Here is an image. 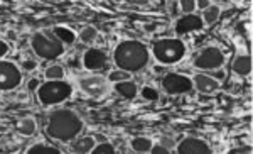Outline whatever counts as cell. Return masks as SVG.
I'll list each match as a JSON object with an SVG mask.
<instances>
[{"mask_svg":"<svg viewBox=\"0 0 253 154\" xmlns=\"http://www.w3.org/2000/svg\"><path fill=\"white\" fill-rule=\"evenodd\" d=\"M140 93H142V97H144L145 100H150V102H154V100L159 98V91H157L156 88H152V87H144Z\"/></svg>","mask_w":253,"mask_h":154,"instance_id":"4316f807","label":"cell"},{"mask_svg":"<svg viewBox=\"0 0 253 154\" xmlns=\"http://www.w3.org/2000/svg\"><path fill=\"white\" fill-rule=\"evenodd\" d=\"M53 34L63 46H66V44L69 46V44L76 41V32L69 27H64V25H56V27L53 29Z\"/></svg>","mask_w":253,"mask_h":154,"instance_id":"e0dca14e","label":"cell"},{"mask_svg":"<svg viewBox=\"0 0 253 154\" xmlns=\"http://www.w3.org/2000/svg\"><path fill=\"white\" fill-rule=\"evenodd\" d=\"M203 19L201 16H196V14H188V16H182L181 19H177L175 22V32L177 34H188V32H194L203 29Z\"/></svg>","mask_w":253,"mask_h":154,"instance_id":"7c38bea8","label":"cell"},{"mask_svg":"<svg viewBox=\"0 0 253 154\" xmlns=\"http://www.w3.org/2000/svg\"><path fill=\"white\" fill-rule=\"evenodd\" d=\"M177 154H213L211 146L199 137H186L177 144Z\"/></svg>","mask_w":253,"mask_h":154,"instance_id":"8fae6325","label":"cell"},{"mask_svg":"<svg viewBox=\"0 0 253 154\" xmlns=\"http://www.w3.org/2000/svg\"><path fill=\"white\" fill-rule=\"evenodd\" d=\"M97 36H98V31L95 27H91V25H86V27H83L81 32H79V39H81L83 43H86V44L93 43L95 39H97Z\"/></svg>","mask_w":253,"mask_h":154,"instance_id":"603a6c76","label":"cell"},{"mask_svg":"<svg viewBox=\"0 0 253 154\" xmlns=\"http://www.w3.org/2000/svg\"><path fill=\"white\" fill-rule=\"evenodd\" d=\"M39 87H41V82H39L38 78H32L31 82L27 83V90H29V91H34V90L38 91Z\"/></svg>","mask_w":253,"mask_h":154,"instance_id":"f546056e","label":"cell"},{"mask_svg":"<svg viewBox=\"0 0 253 154\" xmlns=\"http://www.w3.org/2000/svg\"><path fill=\"white\" fill-rule=\"evenodd\" d=\"M245 154H250V153H245Z\"/></svg>","mask_w":253,"mask_h":154,"instance_id":"e575fe53","label":"cell"},{"mask_svg":"<svg viewBox=\"0 0 253 154\" xmlns=\"http://www.w3.org/2000/svg\"><path fill=\"white\" fill-rule=\"evenodd\" d=\"M38 131V122H36L32 117H27V119H22L19 124H17V132L22 135H32Z\"/></svg>","mask_w":253,"mask_h":154,"instance_id":"ffe728a7","label":"cell"},{"mask_svg":"<svg viewBox=\"0 0 253 154\" xmlns=\"http://www.w3.org/2000/svg\"><path fill=\"white\" fill-rule=\"evenodd\" d=\"M162 88L169 95H184L193 90V80L181 73H167L162 78Z\"/></svg>","mask_w":253,"mask_h":154,"instance_id":"ba28073f","label":"cell"},{"mask_svg":"<svg viewBox=\"0 0 253 154\" xmlns=\"http://www.w3.org/2000/svg\"><path fill=\"white\" fill-rule=\"evenodd\" d=\"M73 95V87L66 80L44 82L38 88V98L44 105H59Z\"/></svg>","mask_w":253,"mask_h":154,"instance_id":"277c9868","label":"cell"},{"mask_svg":"<svg viewBox=\"0 0 253 154\" xmlns=\"http://www.w3.org/2000/svg\"><path fill=\"white\" fill-rule=\"evenodd\" d=\"M7 53H9V44L0 39V60H2V58L5 56Z\"/></svg>","mask_w":253,"mask_h":154,"instance_id":"1f68e13d","label":"cell"},{"mask_svg":"<svg viewBox=\"0 0 253 154\" xmlns=\"http://www.w3.org/2000/svg\"><path fill=\"white\" fill-rule=\"evenodd\" d=\"M232 69L240 76H248L252 73V58L248 54H240L233 60Z\"/></svg>","mask_w":253,"mask_h":154,"instance_id":"5bb4252c","label":"cell"},{"mask_svg":"<svg viewBox=\"0 0 253 154\" xmlns=\"http://www.w3.org/2000/svg\"><path fill=\"white\" fill-rule=\"evenodd\" d=\"M152 146H154L152 139L144 137V135H140V137H134L130 141V148L134 149L135 153H149L150 149H152Z\"/></svg>","mask_w":253,"mask_h":154,"instance_id":"ac0fdd59","label":"cell"},{"mask_svg":"<svg viewBox=\"0 0 253 154\" xmlns=\"http://www.w3.org/2000/svg\"><path fill=\"white\" fill-rule=\"evenodd\" d=\"M194 68L203 69V71H214V69L221 68L225 65V54L219 47L216 46H208L194 58L193 61Z\"/></svg>","mask_w":253,"mask_h":154,"instance_id":"8992f818","label":"cell"},{"mask_svg":"<svg viewBox=\"0 0 253 154\" xmlns=\"http://www.w3.org/2000/svg\"><path fill=\"white\" fill-rule=\"evenodd\" d=\"M162 146H164V148H171V146H174V142H172L171 141V139H164V141H162Z\"/></svg>","mask_w":253,"mask_h":154,"instance_id":"836d02e7","label":"cell"},{"mask_svg":"<svg viewBox=\"0 0 253 154\" xmlns=\"http://www.w3.org/2000/svg\"><path fill=\"white\" fill-rule=\"evenodd\" d=\"M152 54L160 65H175L186 56V44L177 38H164L154 43Z\"/></svg>","mask_w":253,"mask_h":154,"instance_id":"3957f363","label":"cell"},{"mask_svg":"<svg viewBox=\"0 0 253 154\" xmlns=\"http://www.w3.org/2000/svg\"><path fill=\"white\" fill-rule=\"evenodd\" d=\"M206 75H210L213 80H216V82H223V80L226 78V71L223 68H218V69H214V71H211V73H206Z\"/></svg>","mask_w":253,"mask_h":154,"instance_id":"83f0119b","label":"cell"},{"mask_svg":"<svg viewBox=\"0 0 253 154\" xmlns=\"http://www.w3.org/2000/svg\"><path fill=\"white\" fill-rule=\"evenodd\" d=\"M211 0H199V2H196V7H199V9H203V10H206L208 7L211 5Z\"/></svg>","mask_w":253,"mask_h":154,"instance_id":"d6a6232c","label":"cell"},{"mask_svg":"<svg viewBox=\"0 0 253 154\" xmlns=\"http://www.w3.org/2000/svg\"><path fill=\"white\" fill-rule=\"evenodd\" d=\"M149 154H171V149L164 148L162 144H154L152 149L149 151Z\"/></svg>","mask_w":253,"mask_h":154,"instance_id":"f1b7e54d","label":"cell"},{"mask_svg":"<svg viewBox=\"0 0 253 154\" xmlns=\"http://www.w3.org/2000/svg\"><path fill=\"white\" fill-rule=\"evenodd\" d=\"M64 68L61 65H51L46 69L44 76H46V82H58V80H64Z\"/></svg>","mask_w":253,"mask_h":154,"instance_id":"44dd1931","label":"cell"},{"mask_svg":"<svg viewBox=\"0 0 253 154\" xmlns=\"http://www.w3.org/2000/svg\"><path fill=\"white\" fill-rule=\"evenodd\" d=\"M179 5H181V10L184 16L194 14V10H196V0H181Z\"/></svg>","mask_w":253,"mask_h":154,"instance_id":"484cf974","label":"cell"},{"mask_svg":"<svg viewBox=\"0 0 253 154\" xmlns=\"http://www.w3.org/2000/svg\"><path fill=\"white\" fill-rule=\"evenodd\" d=\"M219 16H221V7L211 3L206 10H203V17H201V19H203L204 25H211L219 19Z\"/></svg>","mask_w":253,"mask_h":154,"instance_id":"d6986e66","label":"cell"},{"mask_svg":"<svg viewBox=\"0 0 253 154\" xmlns=\"http://www.w3.org/2000/svg\"><path fill=\"white\" fill-rule=\"evenodd\" d=\"M36 66H38V63L32 60H25L24 63H22V68L27 69V71H32V69H36Z\"/></svg>","mask_w":253,"mask_h":154,"instance_id":"4dcf8cb0","label":"cell"},{"mask_svg":"<svg viewBox=\"0 0 253 154\" xmlns=\"http://www.w3.org/2000/svg\"><path fill=\"white\" fill-rule=\"evenodd\" d=\"M106 61H108V56L100 47H90L83 54V66L88 71H100L106 66Z\"/></svg>","mask_w":253,"mask_h":154,"instance_id":"30bf717a","label":"cell"},{"mask_svg":"<svg viewBox=\"0 0 253 154\" xmlns=\"http://www.w3.org/2000/svg\"><path fill=\"white\" fill-rule=\"evenodd\" d=\"M22 73L19 66L12 61L0 60V91H10L20 87Z\"/></svg>","mask_w":253,"mask_h":154,"instance_id":"52a82bcc","label":"cell"},{"mask_svg":"<svg viewBox=\"0 0 253 154\" xmlns=\"http://www.w3.org/2000/svg\"><path fill=\"white\" fill-rule=\"evenodd\" d=\"M95 146H97L95 137L84 135V137H76L75 141H73L71 148H73V151H75V154H90L93 151Z\"/></svg>","mask_w":253,"mask_h":154,"instance_id":"9a60e30c","label":"cell"},{"mask_svg":"<svg viewBox=\"0 0 253 154\" xmlns=\"http://www.w3.org/2000/svg\"><path fill=\"white\" fill-rule=\"evenodd\" d=\"M108 82H113V83H120V82H127V80H130V73L127 71H122V69H115V71H112L108 75Z\"/></svg>","mask_w":253,"mask_h":154,"instance_id":"cb8c5ba5","label":"cell"},{"mask_svg":"<svg viewBox=\"0 0 253 154\" xmlns=\"http://www.w3.org/2000/svg\"><path fill=\"white\" fill-rule=\"evenodd\" d=\"M25 154H61V151L49 144H34L27 149Z\"/></svg>","mask_w":253,"mask_h":154,"instance_id":"7402d4cb","label":"cell"},{"mask_svg":"<svg viewBox=\"0 0 253 154\" xmlns=\"http://www.w3.org/2000/svg\"><path fill=\"white\" fill-rule=\"evenodd\" d=\"M31 46L34 53L42 60H56L61 54H64V46L49 31L36 32L31 39Z\"/></svg>","mask_w":253,"mask_h":154,"instance_id":"5b68a950","label":"cell"},{"mask_svg":"<svg viewBox=\"0 0 253 154\" xmlns=\"http://www.w3.org/2000/svg\"><path fill=\"white\" fill-rule=\"evenodd\" d=\"M83 131V120L79 119L78 113H75L73 110L61 109L56 110L54 113L49 115L47 120L46 132L51 139H56L61 142L75 141L76 137H79Z\"/></svg>","mask_w":253,"mask_h":154,"instance_id":"7a4b0ae2","label":"cell"},{"mask_svg":"<svg viewBox=\"0 0 253 154\" xmlns=\"http://www.w3.org/2000/svg\"><path fill=\"white\" fill-rule=\"evenodd\" d=\"M191 80H193V87L196 88L199 93H204V95L214 93L219 88V83L216 82V80H213L210 75H206V73H197V75Z\"/></svg>","mask_w":253,"mask_h":154,"instance_id":"4fadbf2b","label":"cell"},{"mask_svg":"<svg viewBox=\"0 0 253 154\" xmlns=\"http://www.w3.org/2000/svg\"><path fill=\"white\" fill-rule=\"evenodd\" d=\"M90 154H117V151L113 148V144H110V142H100V144L95 146Z\"/></svg>","mask_w":253,"mask_h":154,"instance_id":"d4e9b609","label":"cell"},{"mask_svg":"<svg viewBox=\"0 0 253 154\" xmlns=\"http://www.w3.org/2000/svg\"><path fill=\"white\" fill-rule=\"evenodd\" d=\"M79 88L93 98H101L108 91V80L101 75H88L78 80Z\"/></svg>","mask_w":253,"mask_h":154,"instance_id":"9c48e42d","label":"cell"},{"mask_svg":"<svg viewBox=\"0 0 253 154\" xmlns=\"http://www.w3.org/2000/svg\"><path fill=\"white\" fill-rule=\"evenodd\" d=\"M113 61L118 69L132 75V73L142 71L149 65V49L144 43L125 39L113 51Z\"/></svg>","mask_w":253,"mask_h":154,"instance_id":"6da1fadb","label":"cell"},{"mask_svg":"<svg viewBox=\"0 0 253 154\" xmlns=\"http://www.w3.org/2000/svg\"><path fill=\"white\" fill-rule=\"evenodd\" d=\"M115 91L123 98H135L138 95V87L135 85L132 80H127V82H120V83H115Z\"/></svg>","mask_w":253,"mask_h":154,"instance_id":"2e32d148","label":"cell"}]
</instances>
